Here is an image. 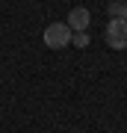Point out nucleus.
I'll return each instance as SVG.
<instances>
[{"label":"nucleus","instance_id":"3","mask_svg":"<svg viewBox=\"0 0 127 133\" xmlns=\"http://www.w3.org/2000/svg\"><path fill=\"white\" fill-rule=\"evenodd\" d=\"M65 24L71 27V33H89V24H92V12L86 9V6H74V9L68 12Z\"/></svg>","mask_w":127,"mask_h":133},{"label":"nucleus","instance_id":"5","mask_svg":"<svg viewBox=\"0 0 127 133\" xmlns=\"http://www.w3.org/2000/svg\"><path fill=\"white\" fill-rule=\"evenodd\" d=\"M71 44L74 48H89V33H74L71 36Z\"/></svg>","mask_w":127,"mask_h":133},{"label":"nucleus","instance_id":"4","mask_svg":"<svg viewBox=\"0 0 127 133\" xmlns=\"http://www.w3.org/2000/svg\"><path fill=\"white\" fill-rule=\"evenodd\" d=\"M106 12H109V18H118V21H127V0H109Z\"/></svg>","mask_w":127,"mask_h":133},{"label":"nucleus","instance_id":"1","mask_svg":"<svg viewBox=\"0 0 127 133\" xmlns=\"http://www.w3.org/2000/svg\"><path fill=\"white\" fill-rule=\"evenodd\" d=\"M71 27L62 21V24H50V27H44V44L50 50H59V48H68L71 44Z\"/></svg>","mask_w":127,"mask_h":133},{"label":"nucleus","instance_id":"2","mask_svg":"<svg viewBox=\"0 0 127 133\" xmlns=\"http://www.w3.org/2000/svg\"><path fill=\"white\" fill-rule=\"evenodd\" d=\"M106 44L112 50H124L127 48V21L109 18V24H106Z\"/></svg>","mask_w":127,"mask_h":133}]
</instances>
